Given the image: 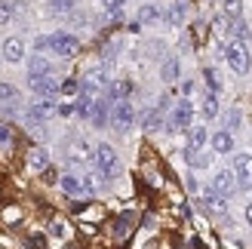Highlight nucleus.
<instances>
[{
  "instance_id": "obj_1",
  "label": "nucleus",
  "mask_w": 252,
  "mask_h": 249,
  "mask_svg": "<svg viewBox=\"0 0 252 249\" xmlns=\"http://www.w3.org/2000/svg\"><path fill=\"white\" fill-rule=\"evenodd\" d=\"M224 59H228L234 74H249V68H252V56H249L246 40H231L224 46Z\"/></svg>"
},
{
  "instance_id": "obj_2",
  "label": "nucleus",
  "mask_w": 252,
  "mask_h": 249,
  "mask_svg": "<svg viewBox=\"0 0 252 249\" xmlns=\"http://www.w3.org/2000/svg\"><path fill=\"white\" fill-rule=\"evenodd\" d=\"M59 114V102L53 95H40V98H34V102L28 105V111H25V117H28V123H46V120H53Z\"/></svg>"
},
{
  "instance_id": "obj_3",
  "label": "nucleus",
  "mask_w": 252,
  "mask_h": 249,
  "mask_svg": "<svg viewBox=\"0 0 252 249\" xmlns=\"http://www.w3.org/2000/svg\"><path fill=\"white\" fill-rule=\"evenodd\" d=\"M95 166H98V172H102V179H114L120 172V160H117L114 148H111L108 142L95 145Z\"/></svg>"
},
{
  "instance_id": "obj_4",
  "label": "nucleus",
  "mask_w": 252,
  "mask_h": 249,
  "mask_svg": "<svg viewBox=\"0 0 252 249\" xmlns=\"http://www.w3.org/2000/svg\"><path fill=\"white\" fill-rule=\"evenodd\" d=\"M77 49H80V40L74 34H65V31L49 34V53H53V56L71 59V56H77Z\"/></svg>"
},
{
  "instance_id": "obj_5",
  "label": "nucleus",
  "mask_w": 252,
  "mask_h": 249,
  "mask_svg": "<svg viewBox=\"0 0 252 249\" xmlns=\"http://www.w3.org/2000/svg\"><path fill=\"white\" fill-rule=\"evenodd\" d=\"M191 120H194V105L188 102V98H182V102L175 105L172 117H169V129L172 132H188L191 129Z\"/></svg>"
},
{
  "instance_id": "obj_6",
  "label": "nucleus",
  "mask_w": 252,
  "mask_h": 249,
  "mask_svg": "<svg viewBox=\"0 0 252 249\" xmlns=\"http://www.w3.org/2000/svg\"><path fill=\"white\" fill-rule=\"evenodd\" d=\"M111 123H114V129L126 132L135 123V108L126 102V98H123V102H117L114 108H111Z\"/></svg>"
},
{
  "instance_id": "obj_7",
  "label": "nucleus",
  "mask_w": 252,
  "mask_h": 249,
  "mask_svg": "<svg viewBox=\"0 0 252 249\" xmlns=\"http://www.w3.org/2000/svg\"><path fill=\"white\" fill-rule=\"evenodd\" d=\"M234 176H237V188L252 191V154H237L234 157Z\"/></svg>"
},
{
  "instance_id": "obj_8",
  "label": "nucleus",
  "mask_w": 252,
  "mask_h": 249,
  "mask_svg": "<svg viewBox=\"0 0 252 249\" xmlns=\"http://www.w3.org/2000/svg\"><path fill=\"white\" fill-rule=\"evenodd\" d=\"M108 74L102 71V68H90L83 74V80H80V93H93V95H98L102 90H108Z\"/></svg>"
},
{
  "instance_id": "obj_9",
  "label": "nucleus",
  "mask_w": 252,
  "mask_h": 249,
  "mask_svg": "<svg viewBox=\"0 0 252 249\" xmlns=\"http://www.w3.org/2000/svg\"><path fill=\"white\" fill-rule=\"evenodd\" d=\"M65 160H68V163H74V166H86L90 160L95 163V151H90V145H86V142L74 139L68 145V151H65Z\"/></svg>"
},
{
  "instance_id": "obj_10",
  "label": "nucleus",
  "mask_w": 252,
  "mask_h": 249,
  "mask_svg": "<svg viewBox=\"0 0 252 249\" xmlns=\"http://www.w3.org/2000/svg\"><path fill=\"white\" fill-rule=\"evenodd\" d=\"M212 188H216L221 197H234V191H237V176H234V169H219V172H212Z\"/></svg>"
},
{
  "instance_id": "obj_11",
  "label": "nucleus",
  "mask_w": 252,
  "mask_h": 249,
  "mask_svg": "<svg viewBox=\"0 0 252 249\" xmlns=\"http://www.w3.org/2000/svg\"><path fill=\"white\" fill-rule=\"evenodd\" d=\"M28 83H31V90L37 93V95H56L59 93V80L53 77V74H40V77H28Z\"/></svg>"
},
{
  "instance_id": "obj_12",
  "label": "nucleus",
  "mask_w": 252,
  "mask_h": 249,
  "mask_svg": "<svg viewBox=\"0 0 252 249\" xmlns=\"http://www.w3.org/2000/svg\"><path fill=\"white\" fill-rule=\"evenodd\" d=\"M206 142H209V132H206V126H191V129H188V148H185V157H188V154H197V151H203V148H206Z\"/></svg>"
},
{
  "instance_id": "obj_13",
  "label": "nucleus",
  "mask_w": 252,
  "mask_h": 249,
  "mask_svg": "<svg viewBox=\"0 0 252 249\" xmlns=\"http://www.w3.org/2000/svg\"><path fill=\"white\" fill-rule=\"evenodd\" d=\"M111 108H114V105H111L108 102V98H95V108H93V126H98V129H102V126H108V123H111Z\"/></svg>"
},
{
  "instance_id": "obj_14",
  "label": "nucleus",
  "mask_w": 252,
  "mask_h": 249,
  "mask_svg": "<svg viewBox=\"0 0 252 249\" xmlns=\"http://www.w3.org/2000/svg\"><path fill=\"white\" fill-rule=\"evenodd\" d=\"M224 200H228V197H221L212 185L203 191V206L209 209V213H216V216H224V209H228V206H224Z\"/></svg>"
},
{
  "instance_id": "obj_15",
  "label": "nucleus",
  "mask_w": 252,
  "mask_h": 249,
  "mask_svg": "<svg viewBox=\"0 0 252 249\" xmlns=\"http://www.w3.org/2000/svg\"><path fill=\"white\" fill-rule=\"evenodd\" d=\"M209 145H212V151H216V154H231V151H234V135H231L228 129H221V132H212Z\"/></svg>"
},
{
  "instance_id": "obj_16",
  "label": "nucleus",
  "mask_w": 252,
  "mask_h": 249,
  "mask_svg": "<svg viewBox=\"0 0 252 249\" xmlns=\"http://www.w3.org/2000/svg\"><path fill=\"white\" fill-rule=\"evenodd\" d=\"M25 59V43L19 40V37H9V40L3 43V62H9V65H16V62Z\"/></svg>"
},
{
  "instance_id": "obj_17",
  "label": "nucleus",
  "mask_w": 252,
  "mask_h": 249,
  "mask_svg": "<svg viewBox=\"0 0 252 249\" xmlns=\"http://www.w3.org/2000/svg\"><path fill=\"white\" fill-rule=\"evenodd\" d=\"M129 93H132V83H129V80H114V83L108 86V102L117 105V102H123Z\"/></svg>"
},
{
  "instance_id": "obj_18",
  "label": "nucleus",
  "mask_w": 252,
  "mask_h": 249,
  "mask_svg": "<svg viewBox=\"0 0 252 249\" xmlns=\"http://www.w3.org/2000/svg\"><path fill=\"white\" fill-rule=\"evenodd\" d=\"M185 19H188V0H175L166 9V22L169 25H185Z\"/></svg>"
},
{
  "instance_id": "obj_19",
  "label": "nucleus",
  "mask_w": 252,
  "mask_h": 249,
  "mask_svg": "<svg viewBox=\"0 0 252 249\" xmlns=\"http://www.w3.org/2000/svg\"><path fill=\"white\" fill-rule=\"evenodd\" d=\"M200 114H203V120H216V117H219V95L212 93V90L203 95V105H200Z\"/></svg>"
},
{
  "instance_id": "obj_20",
  "label": "nucleus",
  "mask_w": 252,
  "mask_h": 249,
  "mask_svg": "<svg viewBox=\"0 0 252 249\" xmlns=\"http://www.w3.org/2000/svg\"><path fill=\"white\" fill-rule=\"evenodd\" d=\"M59 185H62V191L71 194V197H80V194H83V179L71 176V172H65V176L59 179Z\"/></svg>"
},
{
  "instance_id": "obj_21",
  "label": "nucleus",
  "mask_w": 252,
  "mask_h": 249,
  "mask_svg": "<svg viewBox=\"0 0 252 249\" xmlns=\"http://www.w3.org/2000/svg\"><path fill=\"white\" fill-rule=\"evenodd\" d=\"M93 108H95V95L93 93H80L77 95V117L90 120L93 117Z\"/></svg>"
},
{
  "instance_id": "obj_22",
  "label": "nucleus",
  "mask_w": 252,
  "mask_h": 249,
  "mask_svg": "<svg viewBox=\"0 0 252 249\" xmlns=\"http://www.w3.org/2000/svg\"><path fill=\"white\" fill-rule=\"evenodd\" d=\"M28 166H31L34 172H46V166H49V154L43 151V148H34V151L28 154Z\"/></svg>"
},
{
  "instance_id": "obj_23",
  "label": "nucleus",
  "mask_w": 252,
  "mask_h": 249,
  "mask_svg": "<svg viewBox=\"0 0 252 249\" xmlns=\"http://www.w3.org/2000/svg\"><path fill=\"white\" fill-rule=\"evenodd\" d=\"M40 74H53V65H49L40 53H37V56L28 62V77H40Z\"/></svg>"
},
{
  "instance_id": "obj_24",
  "label": "nucleus",
  "mask_w": 252,
  "mask_h": 249,
  "mask_svg": "<svg viewBox=\"0 0 252 249\" xmlns=\"http://www.w3.org/2000/svg\"><path fill=\"white\" fill-rule=\"evenodd\" d=\"M16 102H19V90H16L12 83H0V108L9 111Z\"/></svg>"
},
{
  "instance_id": "obj_25",
  "label": "nucleus",
  "mask_w": 252,
  "mask_h": 249,
  "mask_svg": "<svg viewBox=\"0 0 252 249\" xmlns=\"http://www.w3.org/2000/svg\"><path fill=\"white\" fill-rule=\"evenodd\" d=\"M160 16H163V12H160V6H157V3H145L142 9H138L135 22H138V25H151V22H157Z\"/></svg>"
},
{
  "instance_id": "obj_26",
  "label": "nucleus",
  "mask_w": 252,
  "mask_h": 249,
  "mask_svg": "<svg viewBox=\"0 0 252 249\" xmlns=\"http://www.w3.org/2000/svg\"><path fill=\"white\" fill-rule=\"evenodd\" d=\"M179 71H182L179 59H166V62H163V68H160V77L166 80V83H172V80H179Z\"/></svg>"
},
{
  "instance_id": "obj_27",
  "label": "nucleus",
  "mask_w": 252,
  "mask_h": 249,
  "mask_svg": "<svg viewBox=\"0 0 252 249\" xmlns=\"http://www.w3.org/2000/svg\"><path fill=\"white\" fill-rule=\"evenodd\" d=\"M163 108H166V102H163L157 111H148V114H145V123H142V126L148 129V132H154V129H160V111Z\"/></svg>"
},
{
  "instance_id": "obj_28",
  "label": "nucleus",
  "mask_w": 252,
  "mask_h": 249,
  "mask_svg": "<svg viewBox=\"0 0 252 249\" xmlns=\"http://www.w3.org/2000/svg\"><path fill=\"white\" fill-rule=\"evenodd\" d=\"M221 9H224V16H231V19H243V0H224Z\"/></svg>"
},
{
  "instance_id": "obj_29",
  "label": "nucleus",
  "mask_w": 252,
  "mask_h": 249,
  "mask_svg": "<svg viewBox=\"0 0 252 249\" xmlns=\"http://www.w3.org/2000/svg\"><path fill=\"white\" fill-rule=\"evenodd\" d=\"M240 111H237V108H228V111H224V129H228V132H234V129H240Z\"/></svg>"
},
{
  "instance_id": "obj_30",
  "label": "nucleus",
  "mask_w": 252,
  "mask_h": 249,
  "mask_svg": "<svg viewBox=\"0 0 252 249\" xmlns=\"http://www.w3.org/2000/svg\"><path fill=\"white\" fill-rule=\"evenodd\" d=\"M203 80H206V86H209L212 93L221 90V80H219V71H216V68H206V71H203Z\"/></svg>"
},
{
  "instance_id": "obj_31",
  "label": "nucleus",
  "mask_w": 252,
  "mask_h": 249,
  "mask_svg": "<svg viewBox=\"0 0 252 249\" xmlns=\"http://www.w3.org/2000/svg\"><path fill=\"white\" fill-rule=\"evenodd\" d=\"M188 163H191V166H197V169H206L209 166V154H188Z\"/></svg>"
},
{
  "instance_id": "obj_32",
  "label": "nucleus",
  "mask_w": 252,
  "mask_h": 249,
  "mask_svg": "<svg viewBox=\"0 0 252 249\" xmlns=\"http://www.w3.org/2000/svg\"><path fill=\"white\" fill-rule=\"evenodd\" d=\"M12 12H16V6H12L9 0H0V25H6L12 19Z\"/></svg>"
},
{
  "instance_id": "obj_33",
  "label": "nucleus",
  "mask_w": 252,
  "mask_h": 249,
  "mask_svg": "<svg viewBox=\"0 0 252 249\" xmlns=\"http://www.w3.org/2000/svg\"><path fill=\"white\" fill-rule=\"evenodd\" d=\"M59 93L62 95H74V93H80V83L77 80H65V83L59 86Z\"/></svg>"
},
{
  "instance_id": "obj_34",
  "label": "nucleus",
  "mask_w": 252,
  "mask_h": 249,
  "mask_svg": "<svg viewBox=\"0 0 252 249\" xmlns=\"http://www.w3.org/2000/svg\"><path fill=\"white\" fill-rule=\"evenodd\" d=\"M74 6V0H49V9L53 12H68Z\"/></svg>"
},
{
  "instance_id": "obj_35",
  "label": "nucleus",
  "mask_w": 252,
  "mask_h": 249,
  "mask_svg": "<svg viewBox=\"0 0 252 249\" xmlns=\"http://www.w3.org/2000/svg\"><path fill=\"white\" fill-rule=\"evenodd\" d=\"M123 3H126V0H102V6H105L108 12H120Z\"/></svg>"
},
{
  "instance_id": "obj_36",
  "label": "nucleus",
  "mask_w": 252,
  "mask_h": 249,
  "mask_svg": "<svg viewBox=\"0 0 252 249\" xmlns=\"http://www.w3.org/2000/svg\"><path fill=\"white\" fill-rule=\"evenodd\" d=\"M34 49H37V53H49V34H46V37H37V40H34Z\"/></svg>"
},
{
  "instance_id": "obj_37",
  "label": "nucleus",
  "mask_w": 252,
  "mask_h": 249,
  "mask_svg": "<svg viewBox=\"0 0 252 249\" xmlns=\"http://www.w3.org/2000/svg\"><path fill=\"white\" fill-rule=\"evenodd\" d=\"M9 142H12V129L6 123H0V145H9Z\"/></svg>"
},
{
  "instance_id": "obj_38",
  "label": "nucleus",
  "mask_w": 252,
  "mask_h": 249,
  "mask_svg": "<svg viewBox=\"0 0 252 249\" xmlns=\"http://www.w3.org/2000/svg\"><path fill=\"white\" fill-rule=\"evenodd\" d=\"M49 231H53V234H59V237H65V225H59V221H56V225L49 228Z\"/></svg>"
},
{
  "instance_id": "obj_39",
  "label": "nucleus",
  "mask_w": 252,
  "mask_h": 249,
  "mask_svg": "<svg viewBox=\"0 0 252 249\" xmlns=\"http://www.w3.org/2000/svg\"><path fill=\"white\" fill-rule=\"evenodd\" d=\"M28 243H31V249H40V246H43V237H31Z\"/></svg>"
},
{
  "instance_id": "obj_40",
  "label": "nucleus",
  "mask_w": 252,
  "mask_h": 249,
  "mask_svg": "<svg viewBox=\"0 0 252 249\" xmlns=\"http://www.w3.org/2000/svg\"><path fill=\"white\" fill-rule=\"evenodd\" d=\"M246 221H249V228H252V203L246 206Z\"/></svg>"
}]
</instances>
